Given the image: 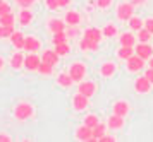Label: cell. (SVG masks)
<instances>
[{"instance_id": "6da1fadb", "label": "cell", "mask_w": 153, "mask_h": 142, "mask_svg": "<svg viewBox=\"0 0 153 142\" xmlns=\"http://www.w3.org/2000/svg\"><path fill=\"white\" fill-rule=\"evenodd\" d=\"M33 115H35V108H33L31 103L22 101V103H17L14 106V118L19 120V122H26Z\"/></svg>"}, {"instance_id": "7a4b0ae2", "label": "cell", "mask_w": 153, "mask_h": 142, "mask_svg": "<svg viewBox=\"0 0 153 142\" xmlns=\"http://www.w3.org/2000/svg\"><path fill=\"white\" fill-rule=\"evenodd\" d=\"M69 74L74 82H81L84 79V75H86V65L81 63V62H74L69 67Z\"/></svg>"}, {"instance_id": "3957f363", "label": "cell", "mask_w": 153, "mask_h": 142, "mask_svg": "<svg viewBox=\"0 0 153 142\" xmlns=\"http://www.w3.org/2000/svg\"><path fill=\"white\" fill-rule=\"evenodd\" d=\"M134 15V5L131 2H124L117 7V19L119 21H129Z\"/></svg>"}, {"instance_id": "277c9868", "label": "cell", "mask_w": 153, "mask_h": 142, "mask_svg": "<svg viewBox=\"0 0 153 142\" xmlns=\"http://www.w3.org/2000/svg\"><path fill=\"white\" fill-rule=\"evenodd\" d=\"M76 139L77 141H83V142H95L97 141L93 137V129L88 127V125H84V123L76 130Z\"/></svg>"}, {"instance_id": "5b68a950", "label": "cell", "mask_w": 153, "mask_h": 142, "mask_svg": "<svg viewBox=\"0 0 153 142\" xmlns=\"http://www.w3.org/2000/svg\"><path fill=\"white\" fill-rule=\"evenodd\" d=\"M126 62H127V70H129V72H138V70H143V68H145V62L146 60H143L139 55L134 53V55H131Z\"/></svg>"}, {"instance_id": "8992f818", "label": "cell", "mask_w": 153, "mask_h": 142, "mask_svg": "<svg viewBox=\"0 0 153 142\" xmlns=\"http://www.w3.org/2000/svg\"><path fill=\"white\" fill-rule=\"evenodd\" d=\"M88 104H90V98L88 96L81 94V93H76L72 96V108L76 111H84L88 108Z\"/></svg>"}, {"instance_id": "52a82bcc", "label": "cell", "mask_w": 153, "mask_h": 142, "mask_svg": "<svg viewBox=\"0 0 153 142\" xmlns=\"http://www.w3.org/2000/svg\"><path fill=\"white\" fill-rule=\"evenodd\" d=\"M152 86L153 84L146 79L145 75H143V77H138V79L134 81V91H136L138 94H146V93H150Z\"/></svg>"}, {"instance_id": "ba28073f", "label": "cell", "mask_w": 153, "mask_h": 142, "mask_svg": "<svg viewBox=\"0 0 153 142\" xmlns=\"http://www.w3.org/2000/svg\"><path fill=\"white\" fill-rule=\"evenodd\" d=\"M77 93H81V94L91 98V96L97 93V84L91 82V81H81L79 82V88H77Z\"/></svg>"}, {"instance_id": "9c48e42d", "label": "cell", "mask_w": 153, "mask_h": 142, "mask_svg": "<svg viewBox=\"0 0 153 142\" xmlns=\"http://www.w3.org/2000/svg\"><path fill=\"white\" fill-rule=\"evenodd\" d=\"M134 53L139 55L143 60H150L153 57V48L148 43H139L138 46H134Z\"/></svg>"}, {"instance_id": "30bf717a", "label": "cell", "mask_w": 153, "mask_h": 142, "mask_svg": "<svg viewBox=\"0 0 153 142\" xmlns=\"http://www.w3.org/2000/svg\"><path fill=\"white\" fill-rule=\"evenodd\" d=\"M40 63H42V57H38L36 53H29L24 57V67L28 70H38Z\"/></svg>"}, {"instance_id": "8fae6325", "label": "cell", "mask_w": 153, "mask_h": 142, "mask_svg": "<svg viewBox=\"0 0 153 142\" xmlns=\"http://www.w3.org/2000/svg\"><path fill=\"white\" fill-rule=\"evenodd\" d=\"M59 60H60V55L57 53L55 50H45L42 53V62H47V63L53 65V67L59 63Z\"/></svg>"}, {"instance_id": "7c38bea8", "label": "cell", "mask_w": 153, "mask_h": 142, "mask_svg": "<svg viewBox=\"0 0 153 142\" xmlns=\"http://www.w3.org/2000/svg\"><path fill=\"white\" fill-rule=\"evenodd\" d=\"M40 46H42V43H40L38 38H35V36H26V41H24V50L26 52L35 53V52L40 50Z\"/></svg>"}, {"instance_id": "4fadbf2b", "label": "cell", "mask_w": 153, "mask_h": 142, "mask_svg": "<svg viewBox=\"0 0 153 142\" xmlns=\"http://www.w3.org/2000/svg\"><path fill=\"white\" fill-rule=\"evenodd\" d=\"M115 70H117V65L114 62H105L100 67V75L105 77V79H108V77H112V75L115 74Z\"/></svg>"}, {"instance_id": "5bb4252c", "label": "cell", "mask_w": 153, "mask_h": 142, "mask_svg": "<svg viewBox=\"0 0 153 142\" xmlns=\"http://www.w3.org/2000/svg\"><path fill=\"white\" fill-rule=\"evenodd\" d=\"M112 111L115 113V115H120V116H127L129 113V103L127 101H115L114 103V106H112Z\"/></svg>"}, {"instance_id": "9a60e30c", "label": "cell", "mask_w": 153, "mask_h": 142, "mask_svg": "<svg viewBox=\"0 0 153 142\" xmlns=\"http://www.w3.org/2000/svg\"><path fill=\"white\" fill-rule=\"evenodd\" d=\"M107 125H108V129L112 130H119V129H122V125H124V116H120V115H110L108 116V120H107Z\"/></svg>"}, {"instance_id": "2e32d148", "label": "cell", "mask_w": 153, "mask_h": 142, "mask_svg": "<svg viewBox=\"0 0 153 142\" xmlns=\"http://www.w3.org/2000/svg\"><path fill=\"white\" fill-rule=\"evenodd\" d=\"M79 48L83 52H98L100 50V45H98V41H91L88 38H83V40L79 41Z\"/></svg>"}, {"instance_id": "e0dca14e", "label": "cell", "mask_w": 153, "mask_h": 142, "mask_svg": "<svg viewBox=\"0 0 153 142\" xmlns=\"http://www.w3.org/2000/svg\"><path fill=\"white\" fill-rule=\"evenodd\" d=\"M24 41H26V36H24L21 31H14L12 36H10V43H12L14 48H17V50H24Z\"/></svg>"}, {"instance_id": "ac0fdd59", "label": "cell", "mask_w": 153, "mask_h": 142, "mask_svg": "<svg viewBox=\"0 0 153 142\" xmlns=\"http://www.w3.org/2000/svg\"><path fill=\"white\" fill-rule=\"evenodd\" d=\"M84 38L100 43V40L103 38V33H102V29H98V27H88V29H84Z\"/></svg>"}, {"instance_id": "d6986e66", "label": "cell", "mask_w": 153, "mask_h": 142, "mask_svg": "<svg viewBox=\"0 0 153 142\" xmlns=\"http://www.w3.org/2000/svg\"><path fill=\"white\" fill-rule=\"evenodd\" d=\"M64 21H65L67 26H77V24L81 22V15H79V12H76V10H67Z\"/></svg>"}, {"instance_id": "ffe728a7", "label": "cell", "mask_w": 153, "mask_h": 142, "mask_svg": "<svg viewBox=\"0 0 153 142\" xmlns=\"http://www.w3.org/2000/svg\"><path fill=\"white\" fill-rule=\"evenodd\" d=\"M48 29L52 33H60V31H65V21L62 19H50L48 21Z\"/></svg>"}, {"instance_id": "44dd1931", "label": "cell", "mask_w": 153, "mask_h": 142, "mask_svg": "<svg viewBox=\"0 0 153 142\" xmlns=\"http://www.w3.org/2000/svg\"><path fill=\"white\" fill-rule=\"evenodd\" d=\"M119 43H120V46H134L136 45V36L132 33H122L119 36Z\"/></svg>"}, {"instance_id": "7402d4cb", "label": "cell", "mask_w": 153, "mask_h": 142, "mask_svg": "<svg viewBox=\"0 0 153 142\" xmlns=\"http://www.w3.org/2000/svg\"><path fill=\"white\" fill-rule=\"evenodd\" d=\"M33 22V12L29 9H22L19 12V24L21 26H29Z\"/></svg>"}, {"instance_id": "603a6c76", "label": "cell", "mask_w": 153, "mask_h": 142, "mask_svg": "<svg viewBox=\"0 0 153 142\" xmlns=\"http://www.w3.org/2000/svg\"><path fill=\"white\" fill-rule=\"evenodd\" d=\"M72 77H71V74L69 72H67V74H65V72H62V74H59L57 75V84H59V86H62V88H71V86H72Z\"/></svg>"}, {"instance_id": "cb8c5ba5", "label": "cell", "mask_w": 153, "mask_h": 142, "mask_svg": "<svg viewBox=\"0 0 153 142\" xmlns=\"http://www.w3.org/2000/svg\"><path fill=\"white\" fill-rule=\"evenodd\" d=\"M22 65H24V55L21 53V52H17V53L12 55V58H10V67L12 68H21Z\"/></svg>"}, {"instance_id": "d4e9b609", "label": "cell", "mask_w": 153, "mask_h": 142, "mask_svg": "<svg viewBox=\"0 0 153 142\" xmlns=\"http://www.w3.org/2000/svg\"><path fill=\"white\" fill-rule=\"evenodd\" d=\"M127 22H129V29L136 31V33H138V31L141 29V27H145V21H143V19H139L138 15H132V17H131L129 21H127Z\"/></svg>"}, {"instance_id": "484cf974", "label": "cell", "mask_w": 153, "mask_h": 142, "mask_svg": "<svg viewBox=\"0 0 153 142\" xmlns=\"http://www.w3.org/2000/svg\"><path fill=\"white\" fill-rule=\"evenodd\" d=\"M131 55H134V46H120L117 50V57L120 60H127Z\"/></svg>"}, {"instance_id": "4316f807", "label": "cell", "mask_w": 153, "mask_h": 142, "mask_svg": "<svg viewBox=\"0 0 153 142\" xmlns=\"http://www.w3.org/2000/svg\"><path fill=\"white\" fill-rule=\"evenodd\" d=\"M107 127H108V125H107V123H102V122L98 123V125H95V127H93V137L98 141L102 135L107 134Z\"/></svg>"}, {"instance_id": "83f0119b", "label": "cell", "mask_w": 153, "mask_h": 142, "mask_svg": "<svg viewBox=\"0 0 153 142\" xmlns=\"http://www.w3.org/2000/svg\"><path fill=\"white\" fill-rule=\"evenodd\" d=\"M102 33H103L105 38H114V36H117V26L115 24H107V26L102 29Z\"/></svg>"}, {"instance_id": "f1b7e54d", "label": "cell", "mask_w": 153, "mask_h": 142, "mask_svg": "<svg viewBox=\"0 0 153 142\" xmlns=\"http://www.w3.org/2000/svg\"><path fill=\"white\" fill-rule=\"evenodd\" d=\"M14 22H16V15L12 12L0 15V24H4V26H14Z\"/></svg>"}, {"instance_id": "f546056e", "label": "cell", "mask_w": 153, "mask_h": 142, "mask_svg": "<svg viewBox=\"0 0 153 142\" xmlns=\"http://www.w3.org/2000/svg\"><path fill=\"white\" fill-rule=\"evenodd\" d=\"M67 40H69V36H67V33H65V31H60V33H53V36H52V43H53V45H60V43H65Z\"/></svg>"}, {"instance_id": "4dcf8cb0", "label": "cell", "mask_w": 153, "mask_h": 142, "mask_svg": "<svg viewBox=\"0 0 153 142\" xmlns=\"http://www.w3.org/2000/svg\"><path fill=\"white\" fill-rule=\"evenodd\" d=\"M150 40H152V33L148 29H145V27H141L138 31V41L139 43H148Z\"/></svg>"}, {"instance_id": "1f68e13d", "label": "cell", "mask_w": 153, "mask_h": 142, "mask_svg": "<svg viewBox=\"0 0 153 142\" xmlns=\"http://www.w3.org/2000/svg\"><path fill=\"white\" fill-rule=\"evenodd\" d=\"M55 52L60 57H64V55H69L71 53V45L65 41V43H60V45H55Z\"/></svg>"}, {"instance_id": "d6a6232c", "label": "cell", "mask_w": 153, "mask_h": 142, "mask_svg": "<svg viewBox=\"0 0 153 142\" xmlns=\"http://www.w3.org/2000/svg\"><path fill=\"white\" fill-rule=\"evenodd\" d=\"M12 33H14V26H4V24H0V40L10 38Z\"/></svg>"}, {"instance_id": "836d02e7", "label": "cell", "mask_w": 153, "mask_h": 142, "mask_svg": "<svg viewBox=\"0 0 153 142\" xmlns=\"http://www.w3.org/2000/svg\"><path fill=\"white\" fill-rule=\"evenodd\" d=\"M38 72H40L42 75H52V72H53V65H50V63H47V62H42L40 67H38Z\"/></svg>"}, {"instance_id": "e575fe53", "label": "cell", "mask_w": 153, "mask_h": 142, "mask_svg": "<svg viewBox=\"0 0 153 142\" xmlns=\"http://www.w3.org/2000/svg\"><path fill=\"white\" fill-rule=\"evenodd\" d=\"M83 123L93 129L95 125H98V123H100V120H98V116H97V115H86V116H84V120H83Z\"/></svg>"}, {"instance_id": "d590c367", "label": "cell", "mask_w": 153, "mask_h": 142, "mask_svg": "<svg viewBox=\"0 0 153 142\" xmlns=\"http://www.w3.org/2000/svg\"><path fill=\"white\" fill-rule=\"evenodd\" d=\"M65 33H67V36H69V38H77L81 31L77 29V26H69V29H65Z\"/></svg>"}, {"instance_id": "8d00e7d4", "label": "cell", "mask_w": 153, "mask_h": 142, "mask_svg": "<svg viewBox=\"0 0 153 142\" xmlns=\"http://www.w3.org/2000/svg\"><path fill=\"white\" fill-rule=\"evenodd\" d=\"M16 2H17V5L21 7V9H29L35 4V0H16Z\"/></svg>"}, {"instance_id": "74e56055", "label": "cell", "mask_w": 153, "mask_h": 142, "mask_svg": "<svg viewBox=\"0 0 153 142\" xmlns=\"http://www.w3.org/2000/svg\"><path fill=\"white\" fill-rule=\"evenodd\" d=\"M45 5L48 7L50 10H57L59 9V0H45Z\"/></svg>"}, {"instance_id": "f35d334b", "label": "cell", "mask_w": 153, "mask_h": 142, "mask_svg": "<svg viewBox=\"0 0 153 142\" xmlns=\"http://www.w3.org/2000/svg\"><path fill=\"white\" fill-rule=\"evenodd\" d=\"M7 12H12L10 5H9L7 2H0V15H4V14H7Z\"/></svg>"}, {"instance_id": "ab89813d", "label": "cell", "mask_w": 153, "mask_h": 142, "mask_svg": "<svg viewBox=\"0 0 153 142\" xmlns=\"http://www.w3.org/2000/svg\"><path fill=\"white\" fill-rule=\"evenodd\" d=\"M95 4H97V7H100V9H107V7L112 5V0H97Z\"/></svg>"}, {"instance_id": "60d3db41", "label": "cell", "mask_w": 153, "mask_h": 142, "mask_svg": "<svg viewBox=\"0 0 153 142\" xmlns=\"http://www.w3.org/2000/svg\"><path fill=\"white\" fill-rule=\"evenodd\" d=\"M145 29H148V31L153 34V17H150V19L145 21Z\"/></svg>"}, {"instance_id": "b9f144b4", "label": "cell", "mask_w": 153, "mask_h": 142, "mask_svg": "<svg viewBox=\"0 0 153 142\" xmlns=\"http://www.w3.org/2000/svg\"><path fill=\"white\" fill-rule=\"evenodd\" d=\"M98 141L100 142H115V137L114 135H107V134H105V135H102Z\"/></svg>"}, {"instance_id": "7bdbcfd3", "label": "cell", "mask_w": 153, "mask_h": 142, "mask_svg": "<svg viewBox=\"0 0 153 142\" xmlns=\"http://www.w3.org/2000/svg\"><path fill=\"white\" fill-rule=\"evenodd\" d=\"M145 77H146V79H148V81H150V82L153 84V68H152V67L148 68V70H145Z\"/></svg>"}, {"instance_id": "ee69618b", "label": "cell", "mask_w": 153, "mask_h": 142, "mask_svg": "<svg viewBox=\"0 0 153 142\" xmlns=\"http://www.w3.org/2000/svg\"><path fill=\"white\" fill-rule=\"evenodd\" d=\"M12 139H10V135H7V134H0V142H10Z\"/></svg>"}, {"instance_id": "f6af8a7d", "label": "cell", "mask_w": 153, "mask_h": 142, "mask_svg": "<svg viewBox=\"0 0 153 142\" xmlns=\"http://www.w3.org/2000/svg\"><path fill=\"white\" fill-rule=\"evenodd\" d=\"M71 4V0H59V7H67Z\"/></svg>"}, {"instance_id": "bcb514c9", "label": "cell", "mask_w": 153, "mask_h": 142, "mask_svg": "<svg viewBox=\"0 0 153 142\" xmlns=\"http://www.w3.org/2000/svg\"><path fill=\"white\" fill-rule=\"evenodd\" d=\"M145 2H146V0H131V4H132V5H143Z\"/></svg>"}, {"instance_id": "7dc6e473", "label": "cell", "mask_w": 153, "mask_h": 142, "mask_svg": "<svg viewBox=\"0 0 153 142\" xmlns=\"http://www.w3.org/2000/svg\"><path fill=\"white\" fill-rule=\"evenodd\" d=\"M2 68H4V58L0 57V70H2Z\"/></svg>"}, {"instance_id": "c3c4849f", "label": "cell", "mask_w": 153, "mask_h": 142, "mask_svg": "<svg viewBox=\"0 0 153 142\" xmlns=\"http://www.w3.org/2000/svg\"><path fill=\"white\" fill-rule=\"evenodd\" d=\"M148 63H150V67L153 68V57H152V58H150V60H148Z\"/></svg>"}, {"instance_id": "681fc988", "label": "cell", "mask_w": 153, "mask_h": 142, "mask_svg": "<svg viewBox=\"0 0 153 142\" xmlns=\"http://www.w3.org/2000/svg\"><path fill=\"white\" fill-rule=\"evenodd\" d=\"M0 2H4V0H0Z\"/></svg>"}]
</instances>
